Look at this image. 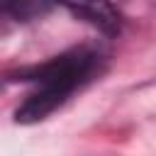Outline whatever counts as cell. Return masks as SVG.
Wrapping results in <instances>:
<instances>
[{"label": "cell", "instance_id": "cell-1", "mask_svg": "<svg viewBox=\"0 0 156 156\" xmlns=\"http://www.w3.org/2000/svg\"><path fill=\"white\" fill-rule=\"evenodd\" d=\"M98 68H100V51L90 46H78L61 56L49 58L46 63L22 68L17 76L24 83H32L34 93L22 102V107H17L15 112L17 122L29 124L44 119L58 105H63L80 85H85Z\"/></svg>", "mask_w": 156, "mask_h": 156}, {"label": "cell", "instance_id": "cell-2", "mask_svg": "<svg viewBox=\"0 0 156 156\" xmlns=\"http://www.w3.org/2000/svg\"><path fill=\"white\" fill-rule=\"evenodd\" d=\"M78 20L98 27L105 34H117L119 32V15L112 7L110 0H61Z\"/></svg>", "mask_w": 156, "mask_h": 156}, {"label": "cell", "instance_id": "cell-3", "mask_svg": "<svg viewBox=\"0 0 156 156\" xmlns=\"http://www.w3.org/2000/svg\"><path fill=\"white\" fill-rule=\"evenodd\" d=\"M61 0H2V10L15 22H34L49 15Z\"/></svg>", "mask_w": 156, "mask_h": 156}]
</instances>
